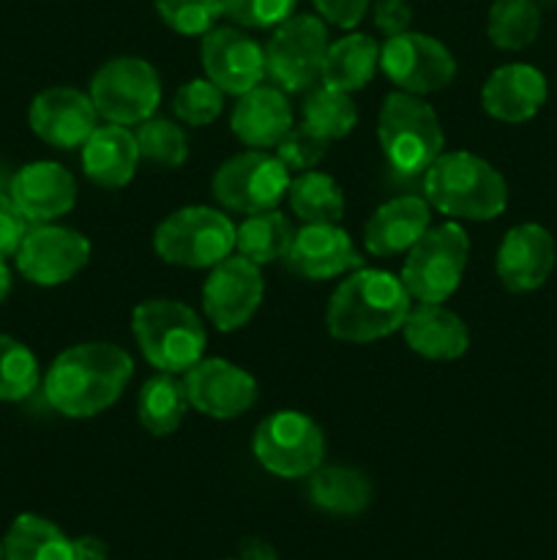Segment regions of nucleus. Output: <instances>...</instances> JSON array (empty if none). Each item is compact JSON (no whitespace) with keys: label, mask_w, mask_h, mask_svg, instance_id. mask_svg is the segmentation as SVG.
Returning <instances> with one entry per match:
<instances>
[{"label":"nucleus","mask_w":557,"mask_h":560,"mask_svg":"<svg viewBox=\"0 0 557 560\" xmlns=\"http://www.w3.org/2000/svg\"><path fill=\"white\" fill-rule=\"evenodd\" d=\"M140 156L158 167H180L189 159V140L183 129L167 118H147L137 129Z\"/></svg>","instance_id":"obj_35"},{"label":"nucleus","mask_w":557,"mask_h":560,"mask_svg":"<svg viewBox=\"0 0 557 560\" xmlns=\"http://www.w3.org/2000/svg\"><path fill=\"white\" fill-rule=\"evenodd\" d=\"M377 69H380V47L375 38L366 33H347L339 42L328 44L322 82L353 93L369 85Z\"/></svg>","instance_id":"obj_26"},{"label":"nucleus","mask_w":557,"mask_h":560,"mask_svg":"<svg viewBox=\"0 0 557 560\" xmlns=\"http://www.w3.org/2000/svg\"><path fill=\"white\" fill-rule=\"evenodd\" d=\"M467 255L470 238L457 222L426 230L402 266V282L410 299L418 304H442L462 284Z\"/></svg>","instance_id":"obj_6"},{"label":"nucleus","mask_w":557,"mask_h":560,"mask_svg":"<svg viewBox=\"0 0 557 560\" xmlns=\"http://www.w3.org/2000/svg\"><path fill=\"white\" fill-rule=\"evenodd\" d=\"M11 293V271L3 260H0V304L5 301V295Z\"/></svg>","instance_id":"obj_45"},{"label":"nucleus","mask_w":557,"mask_h":560,"mask_svg":"<svg viewBox=\"0 0 557 560\" xmlns=\"http://www.w3.org/2000/svg\"><path fill=\"white\" fill-rule=\"evenodd\" d=\"M186 410H189V394H186L183 381L169 372L151 377L137 399V416H140L142 430L156 438L173 435L180 421L186 419Z\"/></svg>","instance_id":"obj_30"},{"label":"nucleus","mask_w":557,"mask_h":560,"mask_svg":"<svg viewBox=\"0 0 557 560\" xmlns=\"http://www.w3.org/2000/svg\"><path fill=\"white\" fill-rule=\"evenodd\" d=\"M328 27L315 14H293L273 31L265 47V71L284 93H300L322 80Z\"/></svg>","instance_id":"obj_9"},{"label":"nucleus","mask_w":557,"mask_h":560,"mask_svg":"<svg viewBox=\"0 0 557 560\" xmlns=\"http://www.w3.org/2000/svg\"><path fill=\"white\" fill-rule=\"evenodd\" d=\"M289 170L284 167L276 153H265L260 148L244 151L227 159L213 175V197L224 208L238 213H260L278 208L287 197Z\"/></svg>","instance_id":"obj_11"},{"label":"nucleus","mask_w":557,"mask_h":560,"mask_svg":"<svg viewBox=\"0 0 557 560\" xmlns=\"http://www.w3.org/2000/svg\"><path fill=\"white\" fill-rule=\"evenodd\" d=\"M74 541V560H109V550L96 536H80Z\"/></svg>","instance_id":"obj_43"},{"label":"nucleus","mask_w":557,"mask_h":560,"mask_svg":"<svg viewBox=\"0 0 557 560\" xmlns=\"http://www.w3.org/2000/svg\"><path fill=\"white\" fill-rule=\"evenodd\" d=\"M173 109L183 124L189 126H208L222 115L224 109V91L213 85L208 77L200 80L183 82V85L175 91Z\"/></svg>","instance_id":"obj_37"},{"label":"nucleus","mask_w":557,"mask_h":560,"mask_svg":"<svg viewBox=\"0 0 557 560\" xmlns=\"http://www.w3.org/2000/svg\"><path fill=\"white\" fill-rule=\"evenodd\" d=\"M377 140L393 173L424 175L446 148V135L431 104L413 93L393 91L382 102Z\"/></svg>","instance_id":"obj_5"},{"label":"nucleus","mask_w":557,"mask_h":560,"mask_svg":"<svg viewBox=\"0 0 557 560\" xmlns=\"http://www.w3.org/2000/svg\"><path fill=\"white\" fill-rule=\"evenodd\" d=\"M5 560H74V541L38 514H20L3 541Z\"/></svg>","instance_id":"obj_28"},{"label":"nucleus","mask_w":557,"mask_h":560,"mask_svg":"<svg viewBox=\"0 0 557 560\" xmlns=\"http://www.w3.org/2000/svg\"><path fill=\"white\" fill-rule=\"evenodd\" d=\"M311 3L317 5L322 20H328L336 27H344V31L358 25L366 16V9H369V0H311Z\"/></svg>","instance_id":"obj_41"},{"label":"nucleus","mask_w":557,"mask_h":560,"mask_svg":"<svg viewBox=\"0 0 557 560\" xmlns=\"http://www.w3.org/2000/svg\"><path fill=\"white\" fill-rule=\"evenodd\" d=\"M227 560H238V558H227Z\"/></svg>","instance_id":"obj_47"},{"label":"nucleus","mask_w":557,"mask_h":560,"mask_svg":"<svg viewBox=\"0 0 557 560\" xmlns=\"http://www.w3.org/2000/svg\"><path fill=\"white\" fill-rule=\"evenodd\" d=\"M200 52L208 80L233 96H244L268 77L265 47L238 27H211L202 36Z\"/></svg>","instance_id":"obj_15"},{"label":"nucleus","mask_w":557,"mask_h":560,"mask_svg":"<svg viewBox=\"0 0 557 560\" xmlns=\"http://www.w3.org/2000/svg\"><path fill=\"white\" fill-rule=\"evenodd\" d=\"M91 260V241L82 233L58 224H33L27 228L20 249L16 268L22 277L42 288H55L74 279Z\"/></svg>","instance_id":"obj_14"},{"label":"nucleus","mask_w":557,"mask_h":560,"mask_svg":"<svg viewBox=\"0 0 557 560\" xmlns=\"http://www.w3.org/2000/svg\"><path fill=\"white\" fill-rule=\"evenodd\" d=\"M289 206L306 224H339L344 217V195L336 180L320 170H306L289 180Z\"/></svg>","instance_id":"obj_31"},{"label":"nucleus","mask_w":557,"mask_h":560,"mask_svg":"<svg viewBox=\"0 0 557 560\" xmlns=\"http://www.w3.org/2000/svg\"><path fill=\"white\" fill-rule=\"evenodd\" d=\"M27 219L22 217V211L16 208V202L11 200V195L0 191V260L16 255L22 238L27 233Z\"/></svg>","instance_id":"obj_40"},{"label":"nucleus","mask_w":557,"mask_h":560,"mask_svg":"<svg viewBox=\"0 0 557 560\" xmlns=\"http://www.w3.org/2000/svg\"><path fill=\"white\" fill-rule=\"evenodd\" d=\"M38 386V361L20 339L0 334V399L22 402Z\"/></svg>","instance_id":"obj_34"},{"label":"nucleus","mask_w":557,"mask_h":560,"mask_svg":"<svg viewBox=\"0 0 557 560\" xmlns=\"http://www.w3.org/2000/svg\"><path fill=\"white\" fill-rule=\"evenodd\" d=\"M265 282L257 262L229 255L211 268L202 288V310L218 331H238L260 310Z\"/></svg>","instance_id":"obj_13"},{"label":"nucleus","mask_w":557,"mask_h":560,"mask_svg":"<svg viewBox=\"0 0 557 560\" xmlns=\"http://www.w3.org/2000/svg\"><path fill=\"white\" fill-rule=\"evenodd\" d=\"M131 328H134L140 353L158 372L186 375L205 353V326H202L200 315L183 301H142L131 315Z\"/></svg>","instance_id":"obj_4"},{"label":"nucleus","mask_w":557,"mask_h":560,"mask_svg":"<svg viewBox=\"0 0 557 560\" xmlns=\"http://www.w3.org/2000/svg\"><path fill=\"white\" fill-rule=\"evenodd\" d=\"M91 98L98 118L109 124L134 126L153 118L162 102V82L156 69L142 58H115L104 63L91 80Z\"/></svg>","instance_id":"obj_10"},{"label":"nucleus","mask_w":557,"mask_h":560,"mask_svg":"<svg viewBox=\"0 0 557 560\" xmlns=\"http://www.w3.org/2000/svg\"><path fill=\"white\" fill-rule=\"evenodd\" d=\"M229 126L244 145L276 148V142L295 126L287 93L276 85L251 88L238 96Z\"/></svg>","instance_id":"obj_23"},{"label":"nucleus","mask_w":557,"mask_h":560,"mask_svg":"<svg viewBox=\"0 0 557 560\" xmlns=\"http://www.w3.org/2000/svg\"><path fill=\"white\" fill-rule=\"evenodd\" d=\"M375 498L371 481L358 468H317L309 474V501L333 517H355Z\"/></svg>","instance_id":"obj_27"},{"label":"nucleus","mask_w":557,"mask_h":560,"mask_svg":"<svg viewBox=\"0 0 557 560\" xmlns=\"http://www.w3.org/2000/svg\"><path fill=\"white\" fill-rule=\"evenodd\" d=\"M546 77L535 66L506 63L491 71L481 91L486 113L502 124H524L546 104Z\"/></svg>","instance_id":"obj_21"},{"label":"nucleus","mask_w":557,"mask_h":560,"mask_svg":"<svg viewBox=\"0 0 557 560\" xmlns=\"http://www.w3.org/2000/svg\"><path fill=\"white\" fill-rule=\"evenodd\" d=\"M140 159L134 131L120 124L98 126L82 145V170L93 184L104 189H120L129 184Z\"/></svg>","instance_id":"obj_25"},{"label":"nucleus","mask_w":557,"mask_h":560,"mask_svg":"<svg viewBox=\"0 0 557 560\" xmlns=\"http://www.w3.org/2000/svg\"><path fill=\"white\" fill-rule=\"evenodd\" d=\"M0 560H5V550H3V541H0Z\"/></svg>","instance_id":"obj_46"},{"label":"nucleus","mask_w":557,"mask_h":560,"mask_svg":"<svg viewBox=\"0 0 557 560\" xmlns=\"http://www.w3.org/2000/svg\"><path fill=\"white\" fill-rule=\"evenodd\" d=\"M410 312V293L402 277L382 268L349 273L328 301L325 323L333 339L349 345H369L402 331Z\"/></svg>","instance_id":"obj_2"},{"label":"nucleus","mask_w":557,"mask_h":560,"mask_svg":"<svg viewBox=\"0 0 557 560\" xmlns=\"http://www.w3.org/2000/svg\"><path fill=\"white\" fill-rule=\"evenodd\" d=\"M375 22L388 38L399 36L413 25V5L407 0H377Z\"/></svg>","instance_id":"obj_42"},{"label":"nucleus","mask_w":557,"mask_h":560,"mask_svg":"<svg viewBox=\"0 0 557 560\" xmlns=\"http://www.w3.org/2000/svg\"><path fill=\"white\" fill-rule=\"evenodd\" d=\"M156 11L180 36H205L224 16L222 0H156Z\"/></svg>","instance_id":"obj_36"},{"label":"nucleus","mask_w":557,"mask_h":560,"mask_svg":"<svg viewBox=\"0 0 557 560\" xmlns=\"http://www.w3.org/2000/svg\"><path fill=\"white\" fill-rule=\"evenodd\" d=\"M298 0H222V14L240 27H278L295 14Z\"/></svg>","instance_id":"obj_38"},{"label":"nucleus","mask_w":557,"mask_h":560,"mask_svg":"<svg viewBox=\"0 0 557 560\" xmlns=\"http://www.w3.org/2000/svg\"><path fill=\"white\" fill-rule=\"evenodd\" d=\"M9 195L27 222L47 224L74 208L76 180L58 162H31L16 170Z\"/></svg>","instance_id":"obj_20"},{"label":"nucleus","mask_w":557,"mask_h":560,"mask_svg":"<svg viewBox=\"0 0 557 560\" xmlns=\"http://www.w3.org/2000/svg\"><path fill=\"white\" fill-rule=\"evenodd\" d=\"M134 375V361L112 342H82L63 350L44 375V397L69 419H91L112 408Z\"/></svg>","instance_id":"obj_1"},{"label":"nucleus","mask_w":557,"mask_h":560,"mask_svg":"<svg viewBox=\"0 0 557 560\" xmlns=\"http://www.w3.org/2000/svg\"><path fill=\"white\" fill-rule=\"evenodd\" d=\"M31 129L52 148H80L98 129V109L91 93L76 88H47L31 104Z\"/></svg>","instance_id":"obj_17"},{"label":"nucleus","mask_w":557,"mask_h":560,"mask_svg":"<svg viewBox=\"0 0 557 560\" xmlns=\"http://www.w3.org/2000/svg\"><path fill=\"white\" fill-rule=\"evenodd\" d=\"M153 246L169 266L213 268L233 255L235 224L208 206H186L158 224Z\"/></svg>","instance_id":"obj_7"},{"label":"nucleus","mask_w":557,"mask_h":560,"mask_svg":"<svg viewBox=\"0 0 557 560\" xmlns=\"http://www.w3.org/2000/svg\"><path fill=\"white\" fill-rule=\"evenodd\" d=\"M426 202L451 219L489 222L508 206V184L486 159L442 151L424 173Z\"/></svg>","instance_id":"obj_3"},{"label":"nucleus","mask_w":557,"mask_h":560,"mask_svg":"<svg viewBox=\"0 0 557 560\" xmlns=\"http://www.w3.org/2000/svg\"><path fill=\"white\" fill-rule=\"evenodd\" d=\"M304 124L328 142L342 140L358 124V107L347 91H339L322 82L309 93L304 104Z\"/></svg>","instance_id":"obj_33"},{"label":"nucleus","mask_w":557,"mask_h":560,"mask_svg":"<svg viewBox=\"0 0 557 560\" xmlns=\"http://www.w3.org/2000/svg\"><path fill=\"white\" fill-rule=\"evenodd\" d=\"M238 560H278V556L265 539H246L238 550Z\"/></svg>","instance_id":"obj_44"},{"label":"nucleus","mask_w":557,"mask_h":560,"mask_svg":"<svg viewBox=\"0 0 557 560\" xmlns=\"http://www.w3.org/2000/svg\"><path fill=\"white\" fill-rule=\"evenodd\" d=\"M404 342L429 361L462 359L470 348V331L457 312L442 304H418L402 323Z\"/></svg>","instance_id":"obj_24"},{"label":"nucleus","mask_w":557,"mask_h":560,"mask_svg":"<svg viewBox=\"0 0 557 560\" xmlns=\"http://www.w3.org/2000/svg\"><path fill=\"white\" fill-rule=\"evenodd\" d=\"M431 228V206L426 197L402 195L382 202L364 228L366 252L375 257L404 255Z\"/></svg>","instance_id":"obj_22"},{"label":"nucleus","mask_w":557,"mask_h":560,"mask_svg":"<svg viewBox=\"0 0 557 560\" xmlns=\"http://www.w3.org/2000/svg\"><path fill=\"white\" fill-rule=\"evenodd\" d=\"M189 405L211 419H235L257 402V381L224 359H200L183 377Z\"/></svg>","instance_id":"obj_16"},{"label":"nucleus","mask_w":557,"mask_h":560,"mask_svg":"<svg viewBox=\"0 0 557 560\" xmlns=\"http://www.w3.org/2000/svg\"><path fill=\"white\" fill-rule=\"evenodd\" d=\"M489 42L502 52L528 49L541 33V9L535 0H495L486 20Z\"/></svg>","instance_id":"obj_32"},{"label":"nucleus","mask_w":557,"mask_h":560,"mask_svg":"<svg viewBox=\"0 0 557 560\" xmlns=\"http://www.w3.org/2000/svg\"><path fill=\"white\" fill-rule=\"evenodd\" d=\"M555 238L541 224H517L497 249V277L511 293H533L555 271Z\"/></svg>","instance_id":"obj_18"},{"label":"nucleus","mask_w":557,"mask_h":560,"mask_svg":"<svg viewBox=\"0 0 557 560\" xmlns=\"http://www.w3.org/2000/svg\"><path fill=\"white\" fill-rule=\"evenodd\" d=\"M380 69L404 93H437L457 77V60L451 49L435 36L404 31L380 47Z\"/></svg>","instance_id":"obj_12"},{"label":"nucleus","mask_w":557,"mask_h":560,"mask_svg":"<svg viewBox=\"0 0 557 560\" xmlns=\"http://www.w3.org/2000/svg\"><path fill=\"white\" fill-rule=\"evenodd\" d=\"M284 262L298 277L320 282V279L358 271L364 266V257L358 255L347 230L339 224H306L295 233Z\"/></svg>","instance_id":"obj_19"},{"label":"nucleus","mask_w":557,"mask_h":560,"mask_svg":"<svg viewBox=\"0 0 557 560\" xmlns=\"http://www.w3.org/2000/svg\"><path fill=\"white\" fill-rule=\"evenodd\" d=\"M328 145H331V142H328L325 137H320L317 131H311L309 126L300 124L293 126V129L276 142V156L282 159V164L287 170L306 173V170H315L317 164L325 159Z\"/></svg>","instance_id":"obj_39"},{"label":"nucleus","mask_w":557,"mask_h":560,"mask_svg":"<svg viewBox=\"0 0 557 560\" xmlns=\"http://www.w3.org/2000/svg\"><path fill=\"white\" fill-rule=\"evenodd\" d=\"M293 224H289V219L278 208L249 213L240 222V228H235V249H238V255L257 262V266L284 260L289 246H293Z\"/></svg>","instance_id":"obj_29"},{"label":"nucleus","mask_w":557,"mask_h":560,"mask_svg":"<svg viewBox=\"0 0 557 560\" xmlns=\"http://www.w3.org/2000/svg\"><path fill=\"white\" fill-rule=\"evenodd\" d=\"M251 448L268 474L278 479H300L322 465L325 435L309 416L298 410H278L260 421Z\"/></svg>","instance_id":"obj_8"}]
</instances>
